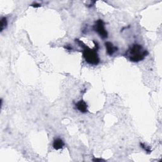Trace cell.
<instances>
[{"label":"cell","mask_w":162,"mask_h":162,"mask_svg":"<svg viewBox=\"0 0 162 162\" xmlns=\"http://www.w3.org/2000/svg\"><path fill=\"white\" fill-rule=\"evenodd\" d=\"M31 6H33V7H34V8H37V7H40V5L39 4V3H34L33 4H32Z\"/></svg>","instance_id":"obj_8"},{"label":"cell","mask_w":162,"mask_h":162,"mask_svg":"<svg viewBox=\"0 0 162 162\" xmlns=\"http://www.w3.org/2000/svg\"><path fill=\"white\" fill-rule=\"evenodd\" d=\"M147 55V50H144L143 46L138 44H133L126 52V57L132 62H141Z\"/></svg>","instance_id":"obj_1"},{"label":"cell","mask_w":162,"mask_h":162,"mask_svg":"<svg viewBox=\"0 0 162 162\" xmlns=\"http://www.w3.org/2000/svg\"><path fill=\"white\" fill-rule=\"evenodd\" d=\"M94 29L101 38L105 39L108 37V32L105 29V24L102 20H97L94 26Z\"/></svg>","instance_id":"obj_3"},{"label":"cell","mask_w":162,"mask_h":162,"mask_svg":"<svg viewBox=\"0 0 162 162\" xmlns=\"http://www.w3.org/2000/svg\"><path fill=\"white\" fill-rule=\"evenodd\" d=\"M107 54L110 56H112L113 54L117 51L118 48L117 47L113 46V44L110 42H106L105 44Z\"/></svg>","instance_id":"obj_4"},{"label":"cell","mask_w":162,"mask_h":162,"mask_svg":"<svg viewBox=\"0 0 162 162\" xmlns=\"http://www.w3.org/2000/svg\"><path fill=\"white\" fill-rule=\"evenodd\" d=\"M7 27V19L6 17H3L1 20V31L2 32Z\"/></svg>","instance_id":"obj_7"},{"label":"cell","mask_w":162,"mask_h":162,"mask_svg":"<svg viewBox=\"0 0 162 162\" xmlns=\"http://www.w3.org/2000/svg\"><path fill=\"white\" fill-rule=\"evenodd\" d=\"M77 109L82 113L87 112V105L84 100H80L76 104Z\"/></svg>","instance_id":"obj_5"},{"label":"cell","mask_w":162,"mask_h":162,"mask_svg":"<svg viewBox=\"0 0 162 162\" xmlns=\"http://www.w3.org/2000/svg\"><path fill=\"white\" fill-rule=\"evenodd\" d=\"M64 145H65L64 142L63 141L62 139H61L60 138H57L54 140L53 143V146L54 147V149L56 150H59L60 149H62Z\"/></svg>","instance_id":"obj_6"},{"label":"cell","mask_w":162,"mask_h":162,"mask_svg":"<svg viewBox=\"0 0 162 162\" xmlns=\"http://www.w3.org/2000/svg\"><path fill=\"white\" fill-rule=\"evenodd\" d=\"M83 56L86 62L91 65H98L99 63V58L97 53V49H91L83 43Z\"/></svg>","instance_id":"obj_2"}]
</instances>
